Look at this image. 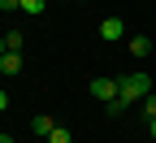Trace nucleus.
Listing matches in <instances>:
<instances>
[{
  "mask_svg": "<svg viewBox=\"0 0 156 143\" xmlns=\"http://www.w3.org/2000/svg\"><path fill=\"white\" fill-rule=\"evenodd\" d=\"M143 113H147V121H152V117H156V91H152V95H147V100H143Z\"/></svg>",
  "mask_w": 156,
  "mask_h": 143,
  "instance_id": "obj_10",
  "label": "nucleus"
},
{
  "mask_svg": "<svg viewBox=\"0 0 156 143\" xmlns=\"http://www.w3.org/2000/svg\"><path fill=\"white\" fill-rule=\"evenodd\" d=\"M0 56H5V39H0Z\"/></svg>",
  "mask_w": 156,
  "mask_h": 143,
  "instance_id": "obj_15",
  "label": "nucleus"
},
{
  "mask_svg": "<svg viewBox=\"0 0 156 143\" xmlns=\"http://www.w3.org/2000/svg\"><path fill=\"white\" fill-rule=\"evenodd\" d=\"M122 35H126L122 17H104V22H100V39H122Z\"/></svg>",
  "mask_w": 156,
  "mask_h": 143,
  "instance_id": "obj_3",
  "label": "nucleus"
},
{
  "mask_svg": "<svg viewBox=\"0 0 156 143\" xmlns=\"http://www.w3.org/2000/svg\"><path fill=\"white\" fill-rule=\"evenodd\" d=\"M91 95L100 100L104 109H108V104H117V78H95V83H91Z\"/></svg>",
  "mask_w": 156,
  "mask_h": 143,
  "instance_id": "obj_2",
  "label": "nucleus"
},
{
  "mask_svg": "<svg viewBox=\"0 0 156 143\" xmlns=\"http://www.w3.org/2000/svg\"><path fill=\"white\" fill-rule=\"evenodd\" d=\"M152 139H156V117H152Z\"/></svg>",
  "mask_w": 156,
  "mask_h": 143,
  "instance_id": "obj_14",
  "label": "nucleus"
},
{
  "mask_svg": "<svg viewBox=\"0 0 156 143\" xmlns=\"http://www.w3.org/2000/svg\"><path fill=\"white\" fill-rule=\"evenodd\" d=\"M22 44H26L22 30H9V35H5V52H22Z\"/></svg>",
  "mask_w": 156,
  "mask_h": 143,
  "instance_id": "obj_6",
  "label": "nucleus"
},
{
  "mask_svg": "<svg viewBox=\"0 0 156 143\" xmlns=\"http://www.w3.org/2000/svg\"><path fill=\"white\" fill-rule=\"evenodd\" d=\"M5 109H9V95H5V91H0V113H5Z\"/></svg>",
  "mask_w": 156,
  "mask_h": 143,
  "instance_id": "obj_12",
  "label": "nucleus"
},
{
  "mask_svg": "<svg viewBox=\"0 0 156 143\" xmlns=\"http://www.w3.org/2000/svg\"><path fill=\"white\" fill-rule=\"evenodd\" d=\"M0 143H13V134H0Z\"/></svg>",
  "mask_w": 156,
  "mask_h": 143,
  "instance_id": "obj_13",
  "label": "nucleus"
},
{
  "mask_svg": "<svg viewBox=\"0 0 156 143\" xmlns=\"http://www.w3.org/2000/svg\"><path fill=\"white\" fill-rule=\"evenodd\" d=\"M30 130H35V134H44V139H48V134H52V130H56V121H52V117H48V113H39V117H35V121H30Z\"/></svg>",
  "mask_w": 156,
  "mask_h": 143,
  "instance_id": "obj_5",
  "label": "nucleus"
},
{
  "mask_svg": "<svg viewBox=\"0 0 156 143\" xmlns=\"http://www.w3.org/2000/svg\"><path fill=\"white\" fill-rule=\"evenodd\" d=\"M22 9H26L30 17H39V13H44V9H48V0H22Z\"/></svg>",
  "mask_w": 156,
  "mask_h": 143,
  "instance_id": "obj_8",
  "label": "nucleus"
},
{
  "mask_svg": "<svg viewBox=\"0 0 156 143\" xmlns=\"http://www.w3.org/2000/svg\"><path fill=\"white\" fill-rule=\"evenodd\" d=\"M147 95H152V78L147 74H122V78H117V100H122V109L143 104Z\"/></svg>",
  "mask_w": 156,
  "mask_h": 143,
  "instance_id": "obj_1",
  "label": "nucleus"
},
{
  "mask_svg": "<svg viewBox=\"0 0 156 143\" xmlns=\"http://www.w3.org/2000/svg\"><path fill=\"white\" fill-rule=\"evenodd\" d=\"M0 70L5 74H22V52H5L0 56Z\"/></svg>",
  "mask_w": 156,
  "mask_h": 143,
  "instance_id": "obj_4",
  "label": "nucleus"
},
{
  "mask_svg": "<svg viewBox=\"0 0 156 143\" xmlns=\"http://www.w3.org/2000/svg\"><path fill=\"white\" fill-rule=\"evenodd\" d=\"M48 143H74V139H69V130H65V126H56V130L48 134Z\"/></svg>",
  "mask_w": 156,
  "mask_h": 143,
  "instance_id": "obj_9",
  "label": "nucleus"
},
{
  "mask_svg": "<svg viewBox=\"0 0 156 143\" xmlns=\"http://www.w3.org/2000/svg\"><path fill=\"white\" fill-rule=\"evenodd\" d=\"M130 52H134V56H147V52H152V39L134 35V39H130Z\"/></svg>",
  "mask_w": 156,
  "mask_h": 143,
  "instance_id": "obj_7",
  "label": "nucleus"
},
{
  "mask_svg": "<svg viewBox=\"0 0 156 143\" xmlns=\"http://www.w3.org/2000/svg\"><path fill=\"white\" fill-rule=\"evenodd\" d=\"M0 9H22V0H0Z\"/></svg>",
  "mask_w": 156,
  "mask_h": 143,
  "instance_id": "obj_11",
  "label": "nucleus"
}]
</instances>
